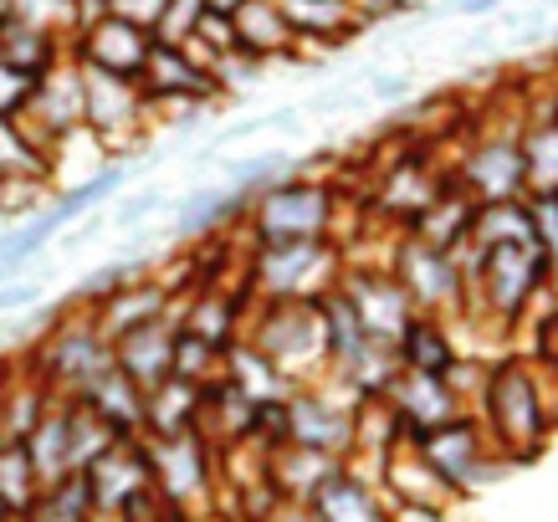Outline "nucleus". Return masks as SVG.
Instances as JSON below:
<instances>
[{
    "mask_svg": "<svg viewBox=\"0 0 558 522\" xmlns=\"http://www.w3.org/2000/svg\"><path fill=\"white\" fill-rule=\"evenodd\" d=\"M379 400L400 415V425H405L410 436H421V430H430V425L451 421V415L466 410V400H461L446 379H425V374H405V369L389 379Z\"/></svg>",
    "mask_w": 558,
    "mask_h": 522,
    "instance_id": "obj_18",
    "label": "nucleus"
},
{
    "mask_svg": "<svg viewBox=\"0 0 558 522\" xmlns=\"http://www.w3.org/2000/svg\"><path fill=\"white\" fill-rule=\"evenodd\" d=\"M472 216H476V201L446 180V185L415 210V220H410L405 231L415 241H425V246H436V252H461V246L472 241Z\"/></svg>",
    "mask_w": 558,
    "mask_h": 522,
    "instance_id": "obj_22",
    "label": "nucleus"
},
{
    "mask_svg": "<svg viewBox=\"0 0 558 522\" xmlns=\"http://www.w3.org/2000/svg\"><path fill=\"white\" fill-rule=\"evenodd\" d=\"M154 210H165V190H159V185H144L138 195H129V201L113 210V226H119V231H123V226H138V220H149Z\"/></svg>",
    "mask_w": 558,
    "mask_h": 522,
    "instance_id": "obj_41",
    "label": "nucleus"
},
{
    "mask_svg": "<svg viewBox=\"0 0 558 522\" xmlns=\"http://www.w3.org/2000/svg\"><path fill=\"white\" fill-rule=\"evenodd\" d=\"M231 21H236V51L256 57L262 68L298 62V36H292L288 16L277 11V0H246Z\"/></svg>",
    "mask_w": 558,
    "mask_h": 522,
    "instance_id": "obj_23",
    "label": "nucleus"
},
{
    "mask_svg": "<svg viewBox=\"0 0 558 522\" xmlns=\"http://www.w3.org/2000/svg\"><path fill=\"white\" fill-rule=\"evenodd\" d=\"M26 522H102L98 502H93V487H87V472H68L47 482L36 491Z\"/></svg>",
    "mask_w": 558,
    "mask_h": 522,
    "instance_id": "obj_32",
    "label": "nucleus"
},
{
    "mask_svg": "<svg viewBox=\"0 0 558 522\" xmlns=\"http://www.w3.org/2000/svg\"><path fill=\"white\" fill-rule=\"evenodd\" d=\"M256 313L241 323V338L262 359L277 364L288 385H313L328 374V343H323L318 298H252Z\"/></svg>",
    "mask_w": 558,
    "mask_h": 522,
    "instance_id": "obj_3",
    "label": "nucleus"
},
{
    "mask_svg": "<svg viewBox=\"0 0 558 522\" xmlns=\"http://www.w3.org/2000/svg\"><path fill=\"white\" fill-rule=\"evenodd\" d=\"M220 379L236 389V394H246L252 404H267V400H288V379L277 374V364L271 359H262L246 343V338H236L231 349H226V359H220Z\"/></svg>",
    "mask_w": 558,
    "mask_h": 522,
    "instance_id": "obj_30",
    "label": "nucleus"
},
{
    "mask_svg": "<svg viewBox=\"0 0 558 522\" xmlns=\"http://www.w3.org/2000/svg\"><path fill=\"white\" fill-rule=\"evenodd\" d=\"M149 47H154V36L119 16H98V21H87L83 32L68 36V57L77 68L113 72V77H129V83H138V72L149 62Z\"/></svg>",
    "mask_w": 558,
    "mask_h": 522,
    "instance_id": "obj_12",
    "label": "nucleus"
},
{
    "mask_svg": "<svg viewBox=\"0 0 558 522\" xmlns=\"http://www.w3.org/2000/svg\"><path fill=\"white\" fill-rule=\"evenodd\" d=\"M201 5H205V11H220V16H236L246 0H201Z\"/></svg>",
    "mask_w": 558,
    "mask_h": 522,
    "instance_id": "obj_49",
    "label": "nucleus"
},
{
    "mask_svg": "<svg viewBox=\"0 0 558 522\" xmlns=\"http://www.w3.org/2000/svg\"><path fill=\"white\" fill-rule=\"evenodd\" d=\"M108 16H119V21H129V26L154 36V26L165 16V0H108Z\"/></svg>",
    "mask_w": 558,
    "mask_h": 522,
    "instance_id": "obj_42",
    "label": "nucleus"
},
{
    "mask_svg": "<svg viewBox=\"0 0 558 522\" xmlns=\"http://www.w3.org/2000/svg\"><path fill=\"white\" fill-rule=\"evenodd\" d=\"M446 185V169L430 165V154L425 149H405L395 154L385 169H379V180H374V210L385 220H395L400 231H405L410 220H415V210H421L436 190Z\"/></svg>",
    "mask_w": 558,
    "mask_h": 522,
    "instance_id": "obj_15",
    "label": "nucleus"
},
{
    "mask_svg": "<svg viewBox=\"0 0 558 522\" xmlns=\"http://www.w3.org/2000/svg\"><path fill=\"white\" fill-rule=\"evenodd\" d=\"M220 522H252V518H220Z\"/></svg>",
    "mask_w": 558,
    "mask_h": 522,
    "instance_id": "obj_51",
    "label": "nucleus"
},
{
    "mask_svg": "<svg viewBox=\"0 0 558 522\" xmlns=\"http://www.w3.org/2000/svg\"><path fill=\"white\" fill-rule=\"evenodd\" d=\"M26 451H32V466L41 476V487L57 482L68 472H83L77 466V451H72V410L68 400H51V410L36 421V430L26 436Z\"/></svg>",
    "mask_w": 558,
    "mask_h": 522,
    "instance_id": "obj_28",
    "label": "nucleus"
},
{
    "mask_svg": "<svg viewBox=\"0 0 558 522\" xmlns=\"http://www.w3.org/2000/svg\"><path fill=\"white\" fill-rule=\"evenodd\" d=\"M339 292L354 303L359 323H364V333L379 338L395 349V338L415 318V307H410L405 287L389 277V267H343L339 271Z\"/></svg>",
    "mask_w": 558,
    "mask_h": 522,
    "instance_id": "obj_13",
    "label": "nucleus"
},
{
    "mask_svg": "<svg viewBox=\"0 0 558 522\" xmlns=\"http://www.w3.org/2000/svg\"><path fill=\"white\" fill-rule=\"evenodd\" d=\"M343 271V246L333 236H307L288 241V246H262L246 252L241 277L252 298H323L339 282Z\"/></svg>",
    "mask_w": 558,
    "mask_h": 522,
    "instance_id": "obj_7",
    "label": "nucleus"
},
{
    "mask_svg": "<svg viewBox=\"0 0 558 522\" xmlns=\"http://www.w3.org/2000/svg\"><path fill=\"white\" fill-rule=\"evenodd\" d=\"M502 5H508V0H446L430 16H492V11H502Z\"/></svg>",
    "mask_w": 558,
    "mask_h": 522,
    "instance_id": "obj_45",
    "label": "nucleus"
},
{
    "mask_svg": "<svg viewBox=\"0 0 558 522\" xmlns=\"http://www.w3.org/2000/svg\"><path fill=\"white\" fill-rule=\"evenodd\" d=\"M389 277L405 287V298L415 313H430V318H466V271L451 252H436V246H425L415 241L410 231L395 236L385 256Z\"/></svg>",
    "mask_w": 558,
    "mask_h": 522,
    "instance_id": "obj_8",
    "label": "nucleus"
},
{
    "mask_svg": "<svg viewBox=\"0 0 558 522\" xmlns=\"http://www.w3.org/2000/svg\"><path fill=\"white\" fill-rule=\"evenodd\" d=\"M446 180H451L457 190H466L476 205L523 201V195H527V169H523V144H518V129H512V134L472 138V144H466V154L457 159V169H446Z\"/></svg>",
    "mask_w": 558,
    "mask_h": 522,
    "instance_id": "obj_11",
    "label": "nucleus"
},
{
    "mask_svg": "<svg viewBox=\"0 0 558 522\" xmlns=\"http://www.w3.org/2000/svg\"><path fill=\"white\" fill-rule=\"evenodd\" d=\"M174 338H180V303L165 313V318L144 323L134 333L113 338V369L123 379H134L138 389H154L159 379L174 374Z\"/></svg>",
    "mask_w": 558,
    "mask_h": 522,
    "instance_id": "obj_16",
    "label": "nucleus"
},
{
    "mask_svg": "<svg viewBox=\"0 0 558 522\" xmlns=\"http://www.w3.org/2000/svg\"><path fill=\"white\" fill-rule=\"evenodd\" d=\"M354 394H343L333 379H313V385H292L282 410H288V446L349 461L354 446Z\"/></svg>",
    "mask_w": 558,
    "mask_h": 522,
    "instance_id": "obj_10",
    "label": "nucleus"
},
{
    "mask_svg": "<svg viewBox=\"0 0 558 522\" xmlns=\"http://www.w3.org/2000/svg\"><path fill=\"white\" fill-rule=\"evenodd\" d=\"M339 466L343 461L318 456V451H303V446H277V451H267V482L282 502H307V497L339 472Z\"/></svg>",
    "mask_w": 558,
    "mask_h": 522,
    "instance_id": "obj_27",
    "label": "nucleus"
},
{
    "mask_svg": "<svg viewBox=\"0 0 558 522\" xmlns=\"http://www.w3.org/2000/svg\"><path fill=\"white\" fill-rule=\"evenodd\" d=\"M472 415L487 430L492 451L502 456L508 466H527L554 436V400L543 389V369L523 354L487 359Z\"/></svg>",
    "mask_w": 558,
    "mask_h": 522,
    "instance_id": "obj_1",
    "label": "nucleus"
},
{
    "mask_svg": "<svg viewBox=\"0 0 558 522\" xmlns=\"http://www.w3.org/2000/svg\"><path fill=\"white\" fill-rule=\"evenodd\" d=\"M527 169V195H558V93L548 113H527L518 129Z\"/></svg>",
    "mask_w": 558,
    "mask_h": 522,
    "instance_id": "obj_29",
    "label": "nucleus"
},
{
    "mask_svg": "<svg viewBox=\"0 0 558 522\" xmlns=\"http://www.w3.org/2000/svg\"><path fill=\"white\" fill-rule=\"evenodd\" d=\"M554 201H558V195H554Z\"/></svg>",
    "mask_w": 558,
    "mask_h": 522,
    "instance_id": "obj_53",
    "label": "nucleus"
},
{
    "mask_svg": "<svg viewBox=\"0 0 558 522\" xmlns=\"http://www.w3.org/2000/svg\"><path fill=\"white\" fill-rule=\"evenodd\" d=\"M339 185L313 180L303 169H292L288 180L256 190L246 216H241V252H262V246H288V241H307V236H333L339 231Z\"/></svg>",
    "mask_w": 558,
    "mask_h": 522,
    "instance_id": "obj_2",
    "label": "nucleus"
},
{
    "mask_svg": "<svg viewBox=\"0 0 558 522\" xmlns=\"http://www.w3.org/2000/svg\"><path fill=\"white\" fill-rule=\"evenodd\" d=\"M0 57L11 62V68L32 72V77H41V72H51L62 57H68V41L57 32H47V26H32V21H5L0 26Z\"/></svg>",
    "mask_w": 558,
    "mask_h": 522,
    "instance_id": "obj_31",
    "label": "nucleus"
},
{
    "mask_svg": "<svg viewBox=\"0 0 558 522\" xmlns=\"http://www.w3.org/2000/svg\"><path fill=\"white\" fill-rule=\"evenodd\" d=\"M21 522H26V518H21Z\"/></svg>",
    "mask_w": 558,
    "mask_h": 522,
    "instance_id": "obj_54",
    "label": "nucleus"
},
{
    "mask_svg": "<svg viewBox=\"0 0 558 522\" xmlns=\"http://www.w3.org/2000/svg\"><path fill=\"white\" fill-rule=\"evenodd\" d=\"M307 512L318 522H389V502L379 482L354 466H339V472L328 476L313 497H307Z\"/></svg>",
    "mask_w": 558,
    "mask_h": 522,
    "instance_id": "obj_19",
    "label": "nucleus"
},
{
    "mask_svg": "<svg viewBox=\"0 0 558 522\" xmlns=\"http://www.w3.org/2000/svg\"><path fill=\"white\" fill-rule=\"evenodd\" d=\"M527 216H533V246L558 267V201L554 195H527Z\"/></svg>",
    "mask_w": 558,
    "mask_h": 522,
    "instance_id": "obj_40",
    "label": "nucleus"
},
{
    "mask_svg": "<svg viewBox=\"0 0 558 522\" xmlns=\"http://www.w3.org/2000/svg\"><path fill=\"white\" fill-rule=\"evenodd\" d=\"M277 11L288 16L292 36H298V62H303V51H333L354 41L359 32H369L354 0H277Z\"/></svg>",
    "mask_w": 558,
    "mask_h": 522,
    "instance_id": "obj_17",
    "label": "nucleus"
},
{
    "mask_svg": "<svg viewBox=\"0 0 558 522\" xmlns=\"http://www.w3.org/2000/svg\"><path fill=\"white\" fill-rule=\"evenodd\" d=\"M201 0H165V16L154 26V41L159 47H185L190 36H195V21H201Z\"/></svg>",
    "mask_w": 558,
    "mask_h": 522,
    "instance_id": "obj_37",
    "label": "nucleus"
},
{
    "mask_svg": "<svg viewBox=\"0 0 558 522\" xmlns=\"http://www.w3.org/2000/svg\"><path fill=\"white\" fill-rule=\"evenodd\" d=\"M410 93V77L405 72H379V77H369V98H379V102H395V98H405Z\"/></svg>",
    "mask_w": 558,
    "mask_h": 522,
    "instance_id": "obj_46",
    "label": "nucleus"
},
{
    "mask_svg": "<svg viewBox=\"0 0 558 522\" xmlns=\"http://www.w3.org/2000/svg\"><path fill=\"white\" fill-rule=\"evenodd\" d=\"M554 62H558V47H554Z\"/></svg>",
    "mask_w": 558,
    "mask_h": 522,
    "instance_id": "obj_52",
    "label": "nucleus"
},
{
    "mask_svg": "<svg viewBox=\"0 0 558 522\" xmlns=\"http://www.w3.org/2000/svg\"><path fill=\"white\" fill-rule=\"evenodd\" d=\"M77 400L98 415L108 430L119 440H129V436H144V389L134 385V379H123L119 369H108V374H98L93 385L77 394Z\"/></svg>",
    "mask_w": 558,
    "mask_h": 522,
    "instance_id": "obj_25",
    "label": "nucleus"
},
{
    "mask_svg": "<svg viewBox=\"0 0 558 522\" xmlns=\"http://www.w3.org/2000/svg\"><path fill=\"white\" fill-rule=\"evenodd\" d=\"M201 400L205 385H190L180 374L159 379L154 389H144V436H180L201 425Z\"/></svg>",
    "mask_w": 558,
    "mask_h": 522,
    "instance_id": "obj_26",
    "label": "nucleus"
},
{
    "mask_svg": "<svg viewBox=\"0 0 558 522\" xmlns=\"http://www.w3.org/2000/svg\"><path fill=\"white\" fill-rule=\"evenodd\" d=\"M395 364L405 374H425V379H451V369L461 364V349L451 338V323L415 313L395 338Z\"/></svg>",
    "mask_w": 558,
    "mask_h": 522,
    "instance_id": "obj_20",
    "label": "nucleus"
},
{
    "mask_svg": "<svg viewBox=\"0 0 558 522\" xmlns=\"http://www.w3.org/2000/svg\"><path fill=\"white\" fill-rule=\"evenodd\" d=\"M446 507H425V502H389V522H446Z\"/></svg>",
    "mask_w": 558,
    "mask_h": 522,
    "instance_id": "obj_44",
    "label": "nucleus"
},
{
    "mask_svg": "<svg viewBox=\"0 0 558 522\" xmlns=\"http://www.w3.org/2000/svg\"><path fill=\"white\" fill-rule=\"evenodd\" d=\"M0 522H21V518H16V512H11L5 502H0Z\"/></svg>",
    "mask_w": 558,
    "mask_h": 522,
    "instance_id": "obj_50",
    "label": "nucleus"
},
{
    "mask_svg": "<svg viewBox=\"0 0 558 522\" xmlns=\"http://www.w3.org/2000/svg\"><path fill=\"white\" fill-rule=\"evenodd\" d=\"M174 303H180V292H174L170 282H159L154 271H144L138 282H129L123 292H113L108 303L93 307V318H98L102 338L113 343V338H123V333H134V328H144V323L165 318Z\"/></svg>",
    "mask_w": 558,
    "mask_h": 522,
    "instance_id": "obj_21",
    "label": "nucleus"
},
{
    "mask_svg": "<svg viewBox=\"0 0 558 522\" xmlns=\"http://www.w3.org/2000/svg\"><path fill=\"white\" fill-rule=\"evenodd\" d=\"M149 102H144L138 83L83 68V129L108 149V159H129L138 149V138L149 134Z\"/></svg>",
    "mask_w": 558,
    "mask_h": 522,
    "instance_id": "obj_9",
    "label": "nucleus"
},
{
    "mask_svg": "<svg viewBox=\"0 0 558 522\" xmlns=\"http://www.w3.org/2000/svg\"><path fill=\"white\" fill-rule=\"evenodd\" d=\"M68 5H72V21H77V32H83L87 21L108 16V0H68Z\"/></svg>",
    "mask_w": 558,
    "mask_h": 522,
    "instance_id": "obj_48",
    "label": "nucleus"
},
{
    "mask_svg": "<svg viewBox=\"0 0 558 522\" xmlns=\"http://www.w3.org/2000/svg\"><path fill=\"white\" fill-rule=\"evenodd\" d=\"M154 497L180 518H216L220 512V456L201 430L180 436H144Z\"/></svg>",
    "mask_w": 558,
    "mask_h": 522,
    "instance_id": "obj_4",
    "label": "nucleus"
},
{
    "mask_svg": "<svg viewBox=\"0 0 558 522\" xmlns=\"http://www.w3.org/2000/svg\"><path fill=\"white\" fill-rule=\"evenodd\" d=\"M26 307H41V282H32V277L0 282V318L5 313H26Z\"/></svg>",
    "mask_w": 558,
    "mask_h": 522,
    "instance_id": "obj_43",
    "label": "nucleus"
},
{
    "mask_svg": "<svg viewBox=\"0 0 558 522\" xmlns=\"http://www.w3.org/2000/svg\"><path fill=\"white\" fill-rule=\"evenodd\" d=\"M32 93H36V77H32V72L11 68V62L0 57V123L21 119V113H26V102H32Z\"/></svg>",
    "mask_w": 558,
    "mask_h": 522,
    "instance_id": "obj_39",
    "label": "nucleus"
},
{
    "mask_svg": "<svg viewBox=\"0 0 558 522\" xmlns=\"http://www.w3.org/2000/svg\"><path fill=\"white\" fill-rule=\"evenodd\" d=\"M144 271H149V267H144L138 256H123V262H102V267H93L83 282H77V292H72L68 303H72V307H87V313H93V307L108 303L113 292H123L129 282H138Z\"/></svg>",
    "mask_w": 558,
    "mask_h": 522,
    "instance_id": "obj_34",
    "label": "nucleus"
},
{
    "mask_svg": "<svg viewBox=\"0 0 558 522\" xmlns=\"http://www.w3.org/2000/svg\"><path fill=\"white\" fill-rule=\"evenodd\" d=\"M262 522H318V518L307 512V502H277Z\"/></svg>",
    "mask_w": 558,
    "mask_h": 522,
    "instance_id": "obj_47",
    "label": "nucleus"
},
{
    "mask_svg": "<svg viewBox=\"0 0 558 522\" xmlns=\"http://www.w3.org/2000/svg\"><path fill=\"white\" fill-rule=\"evenodd\" d=\"M410 446L421 451V461L440 476V487L451 491L457 502H466V497H476L482 487H492L502 472H512L508 461L492 451L487 430L476 425L472 410H461L451 421H440V425H430V430H421V436H410Z\"/></svg>",
    "mask_w": 558,
    "mask_h": 522,
    "instance_id": "obj_6",
    "label": "nucleus"
},
{
    "mask_svg": "<svg viewBox=\"0 0 558 522\" xmlns=\"http://www.w3.org/2000/svg\"><path fill=\"white\" fill-rule=\"evenodd\" d=\"M11 11H16V21L47 26V32H57L62 41L77 32V21H72V5H68V0H11Z\"/></svg>",
    "mask_w": 558,
    "mask_h": 522,
    "instance_id": "obj_38",
    "label": "nucleus"
},
{
    "mask_svg": "<svg viewBox=\"0 0 558 522\" xmlns=\"http://www.w3.org/2000/svg\"><path fill=\"white\" fill-rule=\"evenodd\" d=\"M26 369H32L57 400H77L98 374L113 369V343L102 338L98 318H93L87 307L68 303L62 318L51 323V328H41V343L32 349Z\"/></svg>",
    "mask_w": 558,
    "mask_h": 522,
    "instance_id": "obj_5",
    "label": "nucleus"
},
{
    "mask_svg": "<svg viewBox=\"0 0 558 522\" xmlns=\"http://www.w3.org/2000/svg\"><path fill=\"white\" fill-rule=\"evenodd\" d=\"M374 482H379V491H385V502H425V507H446V512L457 507V497L440 487V476L425 466L421 451H415L410 440L385 456V466H379Z\"/></svg>",
    "mask_w": 558,
    "mask_h": 522,
    "instance_id": "obj_24",
    "label": "nucleus"
},
{
    "mask_svg": "<svg viewBox=\"0 0 558 522\" xmlns=\"http://www.w3.org/2000/svg\"><path fill=\"white\" fill-rule=\"evenodd\" d=\"M87 487H93V502H98L102 522H113L129 502L149 497V456H144V436L113 440L98 461H87Z\"/></svg>",
    "mask_w": 558,
    "mask_h": 522,
    "instance_id": "obj_14",
    "label": "nucleus"
},
{
    "mask_svg": "<svg viewBox=\"0 0 558 522\" xmlns=\"http://www.w3.org/2000/svg\"><path fill=\"white\" fill-rule=\"evenodd\" d=\"M220 359H226L220 343H205V338H195V333L180 328V338H174V374H180V379H190V385H210V379H220Z\"/></svg>",
    "mask_w": 558,
    "mask_h": 522,
    "instance_id": "obj_35",
    "label": "nucleus"
},
{
    "mask_svg": "<svg viewBox=\"0 0 558 522\" xmlns=\"http://www.w3.org/2000/svg\"><path fill=\"white\" fill-rule=\"evenodd\" d=\"M210 77H216L220 98H236V93H246V87L262 83V77H267V68H262L256 57H246V51H226V57H216V62H210Z\"/></svg>",
    "mask_w": 558,
    "mask_h": 522,
    "instance_id": "obj_36",
    "label": "nucleus"
},
{
    "mask_svg": "<svg viewBox=\"0 0 558 522\" xmlns=\"http://www.w3.org/2000/svg\"><path fill=\"white\" fill-rule=\"evenodd\" d=\"M36 491H41V476H36V466H32L26 440H0V502L11 507L16 518H26L36 502Z\"/></svg>",
    "mask_w": 558,
    "mask_h": 522,
    "instance_id": "obj_33",
    "label": "nucleus"
}]
</instances>
